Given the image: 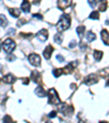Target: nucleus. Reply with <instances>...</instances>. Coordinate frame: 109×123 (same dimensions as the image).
<instances>
[{"label":"nucleus","instance_id":"f704fd0d","mask_svg":"<svg viewBox=\"0 0 109 123\" xmlns=\"http://www.w3.org/2000/svg\"><path fill=\"white\" fill-rule=\"evenodd\" d=\"M80 45H81V49H85V48H86L85 44H83V43H81V44H80Z\"/></svg>","mask_w":109,"mask_h":123},{"label":"nucleus","instance_id":"e433bc0d","mask_svg":"<svg viewBox=\"0 0 109 123\" xmlns=\"http://www.w3.org/2000/svg\"><path fill=\"white\" fill-rule=\"evenodd\" d=\"M99 123H108V122H106V121H100Z\"/></svg>","mask_w":109,"mask_h":123},{"label":"nucleus","instance_id":"f03ea898","mask_svg":"<svg viewBox=\"0 0 109 123\" xmlns=\"http://www.w3.org/2000/svg\"><path fill=\"white\" fill-rule=\"evenodd\" d=\"M48 104L49 105H59L61 104L59 95L55 88H50L48 91Z\"/></svg>","mask_w":109,"mask_h":123},{"label":"nucleus","instance_id":"c756f323","mask_svg":"<svg viewBox=\"0 0 109 123\" xmlns=\"http://www.w3.org/2000/svg\"><path fill=\"white\" fill-rule=\"evenodd\" d=\"M33 18H35V19H37V20H43L42 14H33Z\"/></svg>","mask_w":109,"mask_h":123},{"label":"nucleus","instance_id":"a878e982","mask_svg":"<svg viewBox=\"0 0 109 123\" xmlns=\"http://www.w3.org/2000/svg\"><path fill=\"white\" fill-rule=\"evenodd\" d=\"M22 36V37H25V38H32V36H33V34L32 33H21V34H20Z\"/></svg>","mask_w":109,"mask_h":123},{"label":"nucleus","instance_id":"473e14b6","mask_svg":"<svg viewBox=\"0 0 109 123\" xmlns=\"http://www.w3.org/2000/svg\"><path fill=\"white\" fill-rule=\"evenodd\" d=\"M7 60L8 61H14V60H15V57H14V56H9L7 58Z\"/></svg>","mask_w":109,"mask_h":123},{"label":"nucleus","instance_id":"4be33fe9","mask_svg":"<svg viewBox=\"0 0 109 123\" xmlns=\"http://www.w3.org/2000/svg\"><path fill=\"white\" fill-rule=\"evenodd\" d=\"M62 40H63V36L61 34H56L55 35V42H56L58 45L62 44Z\"/></svg>","mask_w":109,"mask_h":123},{"label":"nucleus","instance_id":"f8f14e48","mask_svg":"<svg viewBox=\"0 0 109 123\" xmlns=\"http://www.w3.org/2000/svg\"><path fill=\"white\" fill-rule=\"evenodd\" d=\"M21 9L23 12H25V13H28L31 10V3L28 0H23L22 1V5H21Z\"/></svg>","mask_w":109,"mask_h":123},{"label":"nucleus","instance_id":"f257e3e1","mask_svg":"<svg viewBox=\"0 0 109 123\" xmlns=\"http://www.w3.org/2000/svg\"><path fill=\"white\" fill-rule=\"evenodd\" d=\"M71 25V19H70V15L69 14H62L59 19L58 23H57V31L60 33L64 32L65 30L70 27Z\"/></svg>","mask_w":109,"mask_h":123},{"label":"nucleus","instance_id":"72a5a7b5","mask_svg":"<svg viewBox=\"0 0 109 123\" xmlns=\"http://www.w3.org/2000/svg\"><path fill=\"white\" fill-rule=\"evenodd\" d=\"M24 23H25L24 20H20V21L18 22V26H21V24H24Z\"/></svg>","mask_w":109,"mask_h":123},{"label":"nucleus","instance_id":"2eb2a0df","mask_svg":"<svg viewBox=\"0 0 109 123\" xmlns=\"http://www.w3.org/2000/svg\"><path fill=\"white\" fill-rule=\"evenodd\" d=\"M35 94H36L38 97H45V96H46V92L44 91V88H43L42 86L36 87V89H35Z\"/></svg>","mask_w":109,"mask_h":123},{"label":"nucleus","instance_id":"5701e85b","mask_svg":"<svg viewBox=\"0 0 109 123\" xmlns=\"http://www.w3.org/2000/svg\"><path fill=\"white\" fill-rule=\"evenodd\" d=\"M84 32H85V27L84 26H77V33L79 35V37H83Z\"/></svg>","mask_w":109,"mask_h":123},{"label":"nucleus","instance_id":"b1692460","mask_svg":"<svg viewBox=\"0 0 109 123\" xmlns=\"http://www.w3.org/2000/svg\"><path fill=\"white\" fill-rule=\"evenodd\" d=\"M90 19L92 20H98L99 19V12L98 11H93L90 14Z\"/></svg>","mask_w":109,"mask_h":123},{"label":"nucleus","instance_id":"dca6fc26","mask_svg":"<svg viewBox=\"0 0 109 123\" xmlns=\"http://www.w3.org/2000/svg\"><path fill=\"white\" fill-rule=\"evenodd\" d=\"M9 13L11 14V16H14V18H19L20 14H21V10L16 9V8H11V9H9Z\"/></svg>","mask_w":109,"mask_h":123},{"label":"nucleus","instance_id":"ddd939ff","mask_svg":"<svg viewBox=\"0 0 109 123\" xmlns=\"http://www.w3.org/2000/svg\"><path fill=\"white\" fill-rule=\"evenodd\" d=\"M2 81L5 82V83H7V84H12V83L15 82V76H14L13 74H7V75L3 76Z\"/></svg>","mask_w":109,"mask_h":123},{"label":"nucleus","instance_id":"aec40b11","mask_svg":"<svg viewBox=\"0 0 109 123\" xmlns=\"http://www.w3.org/2000/svg\"><path fill=\"white\" fill-rule=\"evenodd\" d=\"M107 7H108V3H107V0H102L99 2V10L100 11H106Z\"/></svg>","mask_w":109,"mask_h":123},{"label":"nucleus","instance_id":"423d86ee","mask_svg":"<svg viewBox=\"0 0 109 123\" xmlns=\"http://www.w3.org/2000/svg\"><path fill=\"white\" fill-rule=\"evenodd\" d=\"M98 76L96 74H90L87 75V76L84 79L83 83L86 84V85H94V84H96L98 82Z\"/></svg>","mask_w":109,"mask_h":123},{"label":"nucleus","instance_id":"393cba45","mask_svg":"<svg viewBox=\"0 0 109 123\" xmlns=\"http://www.w3.org/2000/svg\"><path fill=\"white\" fill-rule=\"evenodd\" d=\"M3 123H14V122L11 117H10L9 114H7V116L3 117Z\"/></svg>","mask_w":109,"mask_h":123},{"label":"nucleus","instance_id":"a211bd4d","mask_svg":"<svg viewBox=\"0 0 109 123\" xmlns=\"http://www.w3.org/2000/svg\"><path fill=\"white\" fill-rule=\"evenodd\" d=\"M8 25V20L3 14H0V27H6Z\"/></svg>","mask_w":109,"mask_h":123},{"label":"nucleus","instance_id":"f3484780","mask_svg":"<svg viewBox=\"0 0 109 123\" xmlns=\"http://www.w3.org/2000/svg\"><path fill=\"white\" fill-rule=\"evenodd\" d=\"M95 39H96V35H95V33H93L92 31H88L87 34H86V40L90 43V42H94Z\"/></svg>","mask_w":109,"mask_h":123},{"label":"nucleus","instance_id":"4c0bfd02","mask_svg":"<svg viewBox=\"0 0 109 123\" xmlns=\"http://www.w3.org/2000/svg\"><path fill=\"white\" fill-rule=\"evenodd\" d=\"M46 123H52V122H50V121H47V122Z\"/></svg>","mask_w":109,"mask_h":123},{"label":"nucleus","instance_id":"9d476101","mask_svg":"<svg viewBox=\"0 0 109 123\" xmlns=\"http://www.w3.org/2000/svg\"><path fill=\"white\" fill-rule=\"evenodd\" d=\"M71 5V0H58V8L60 10L67 9Z\"/></svg>","mask_w":109,"mask_h":123},{"label":"nucleus","instance_id":"bb28decb","mask_svg":"<svg viewBox=\"0 0 109 123\" xmlns=\"http://www.w3.org/2000/svg\"><path fill=\"white\" fill-rule=\"evenodd\" d=\"M96 3H97V1H96V0H88V5H90L92 8H95Z\"/></svg>","mask_w":109,"mask_h":123},{"label":"nucleus","instance_id":"412c9836","mask_svg":"<svg viewBox=\"0 0 109 123\" xmlns=\"http://www.w3.org/2000/svg\"><path fill=\"white\" fill-rule=\"evenodd\" d=\"M52 74L55 77H59L60 75L63 74V69H55L52 71Z\"/></svg>","mask_w":109,"mask_h":123},{"label":"nucleus","instance_id":"9b49d317","mask_svg":"<svg viewBox=\"0 0 109 123\" xmlns=\"http://www.w3.org/2000/svg\"><path fill=\"white\" fill-rule=\"evenodd\" d=\"M100 37H102V40L104 42L105 45H109V33L107 30H103L100 32Z\"/></svg>","mask_w":109,"mask_h":123},{"label":"nucleus","instance_id":"c9c22d12","mask_svg":"<svg viewBox=\"0 0 109 123\" xmlns=\"http://www.w3.org/2000/svg\"><path fill=\"white\" fill-rule=\"evenodd\" d=\"M38 2H40V0H35L34 1V3H38Z\"/></svg>","mask_w":109,"mask_h":123},{"label":"nucleus","instance_id":"cd10ccee","mask_svg":"<svg viewBox=\"0 0 109 123\" xmlns=\"http://www.w3.org/2000/svg\"><path fill=\"white\" fill-rule=\"evenodd\" d=\"M56 60L58 61V62H63V61H64V58H63V57L61 56V55H57Z\"/></svg>","mask_w":109,"mask_h":123},{"label":"nucleus","instance_id":"20e7f679","mask_svg":"<svg viewBox=\"0 0 109 123\" xmlns=\"http://www.w3.org/2000/svg\"><path fill=\"white\" fill-rule=\"evenodd\" d=\"M59 111L62 112L64 116H71L74 111V108L65 104H59Z\"/></svg>","mask_w":109,"mask_h":123},{"label":"nucleus","instance_id":"6ab92c4d","mask_svg":"<svg viewBox=\"0 0 109 123\" xmlns=\"http://www.w3.org/2000/svg\"><path fill=\"white\" fill-rule=\"evenodd\" d=\"M94 58H95L96 61H100L103 58V51L100 50H94V54H93Z\"/></svg>","mask_w":109,"mask_h":123},{"label":"nucleus","instance_id":"1a4fd4ad","mask_svg":"<svg viewBox=\"0 0 109 123\" xmlns=\"http://www.w3.org/2000/svg\"><path fill=\"white\" fill-rule=\"evenodd\" d=\"M52 51H53V47L51 46V45H48V46L45 48L43 55H44V58L46 59V60H49V59L51 58V54H52Z\"/></svg>","mask_w":109,"mask_h":123},{"label":"nucleus","instance_id":"7ed1b4c3","mask_svg":"<svg viewBox=\"0 0 109 123\" xmlns=\"http://www.w3.org/2000/svg\"><path fill=\"white\" fill-rule=\"evenodd\" d=\"M2 48L7 54H11L12 51L15 49V43H14L11 38H8V39H6L5 42H3Z\"/></svg>","mask_w":109,"mask_h":123},{"label":"nucleus","instance_id":"58836bf2","mask_svg":"<svg viewBox=\"0 0 109 123\" xmlns=\"http://www.w3.org/2000/svg\"><path fill=\"white\" fill-rule=\"evenodd\" d=\"M96 1H97V2H100V0H96Z\"/></svg>","mask_w":109,"mask_h":123},{"label":"nucleus","instance_id":"6e6552de","mask_svg":"<svg viewBox=\"0 0 109 123\" xmlns=\"http://www.w3.org/2000/svg\"><path fill=\"white\" fill-rule=\"evenodd\" d=\"M77 64V61H75V62H70L69 64L63 68V73H64V74H71V73L74 71V68Z\"/></svg>","mask_w":109,"mask_h":123},{"label":"nucleus","instance_id":"39448f33","mask_svg":"<svg viewBox=\"0 0 109 123\" xmlns=\"http://www.w3.org/2000/svg\"><path fill=\"white\" fill-rule=\"evenodd\" d=\"M28 61H30V63L32 65H34V67H39L40 62H42V59H40V57L38 56L37 54H31L30 56H28Z\"/></svg>","mask_w":109,"mask_h":123},{"label":"nucleus","instance_id":"c85d7f7f","mask_svg":"<svg viewBox=\"0 0 109 123\" xmlns=\"http://www.w3.org/2000/svg\"><path fill=\"white\" fill-rule=\"evenodd\" d=\"M77 40H72V42L70 43V45H69V48H73V47H75L77 46Z\"/></svg>","mask_w":109,"mask_h":123},{"label":"nucleus","instance_id":"2f4dec72","mask_svg":"<svg viewBox=\"0 0 109 123\" xmlns=\"http://www.w3.org/2000/svg\"><path fill=\"white\" fill-rule=\"evenodd\" d=\"M56 116H57V112L56 111H51L50 113H49V118H55Z\"/></svg>","mask_w":109,"mask_h":123},{"label":"nucleus","instance_id":"4468645a","mask_svg":"<svg viewBox=\"0 0 109 123\" xmlns=\"http://www.w3.org/2000/svg\"><path fill=\"white\" fill-rule=\"evenodd\" d=\"M31 80H33V82H35V83H39L40 82L39 72H37V71H33V72L31 73Z\"/></svg>","mask_w":109,"mask_h":123},{"label":"nucleus","instance_id":"0eeeda50","mask_svg":"<svg viewBox=\"0 0 109 123\" xmlns=\"http://www.w3.org/2000/svg\"><path fill=\"white\" fill-rule=\"evenodd\" d=\"M37 38L40 42H46L48 39V31L46 28H43L37 33Z\"/></svg>","mask_w":109,"mask_h":123},{"label":"nucleus","instance_id":"7c9ffc66","mask_svg":"<svg viewBox=\"0 0 109 123\" xmlns=\"http://www.w3.org/2000/svg\"><path fill=\"white\" fill-rule=\"evenodd\" d=\"M22 82H23L24 85H27V84L30 83V80H28L27 77H24V79H22Z\"/></svg>","mask_w":109,"mask_h":123}]
</instances>
